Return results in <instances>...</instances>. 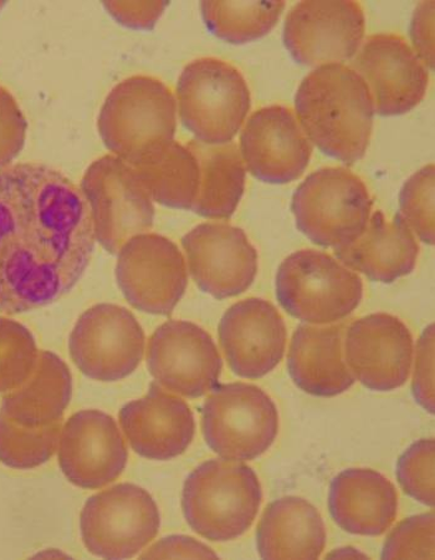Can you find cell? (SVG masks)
<instances>
[{
	"mask_svg": "<svg viewBox=\"0 0 435 560\" xmlns=\"http://www.w3.org/2000/svg\"><path fill=\"white\" fill-rule=\"evenodd\" d=\"M186 147L193 152L201 173L192 211L204 219L230 220L246 189L247 168L238 144L192 140Z\"/></svg>",
	"mask_w": 435,
	"mask_h": 560,
	"instance_id": "4316f807",
	"label": "cell"
},
{
	"mask_svg": "<svg viewBox=\"0 0 435 560\" xmlns=\"http://www.w3.org/2000/svg\"><path fill=\"white\" fill-rule=\"evenodd\" d=\"M275 287L281 308L313 325L346 319L364 296V284L355 272L314 249L290 255L279 267Z\"/></svg>",
	"mask_w": 435,
	"mask_h": 560,
	"instance_id": "8992f818",
	"label": "cell"
},
{
	"mask_svg": "<svg viewBox=\"0 0 435 560\" xmlns=\"http://www.w3.org/2000/svg\"><path fill=\"white\" fill-rule=\"evenodd\" d=\"M28 122L15 97L0 84V168L11 165L24 148Z\"/></svg>",
	"mask_w": 435,
	"mask_h": 560,
	"instance_id": "e575fe53",
	"label": "cell"
},
{
	"mask_svg": "<svg viewBox=\"0 0 435 560\" xmlns=\"http://www.w3.org/2000/svg\"><path fill=\"white\" fill-rule=\"evenodd\" d=\"M168 2H107V9L117 22L131 30L150 31L156 25Z\"/></svg>",
	"mask_w": 435,
	"mask_h": 560,
	"instance_id": "8d00e7d4",
	"label": "cell"
},
{
	"mask_svg": "<svg viewBox=\"0 0 435 560\" xmlns=\"http://www.w3.org/2000/svg\"><path fill=\"white\" fill-rule=\"evenodd\" d=\"M262 500L259 478L239 460L210 459L187 477L183 510L190 528L212 541L244 535L258 516Z\"/></svg>",
	"mask_w": 435,
	"mask_h": 560,
	"instance_id": "277c9868",
	"label": "cell"
},
{
	"mask_svg": "<svg viewBox=\"0 0 435 560\" xmlns=\"http://www.w3.org/2000/svg\"><path fill=\"white\" fill-rule=\"evenodd\" d=\"M134 168L152 201L169 209H193L201 173L193 152L185 144L174 141L158 155Z\"/></svg>",
	"mask_w": 435,
	"mask_h": 560,
	"instance_id": "83f0119b",
	"label": "cell"
},
{
	"mask_svg": "<svg viewBox=\"0 0 435 560\" xmlns=\"http://www.w3.org/2000/svg\"><path fill=\"white\" fill-rule=\"evenodd\" d=\"M141 559L165 558H202L215 559L216 553L210 547L201 544L192 537L169 536L153 545L148 552L140 556Z\"/></svg>",
	"mask_w": 435,
	"mask_h": 560,
	"instance_id": "74e56055",
	"label": "cell"
},
{
	"mask_svg": "<svg viewBox=\"0 0 435 560\" xmlns=\"http://www.w3.org/2000/svg\"><path fill=\"white\" fill-rule=\"evenodd\" d=\"M412 393L416 404L434 413V324L424 329L416 342Z\"/></svg>",
	"mask_w": 435,
	"mask_h": 560,
	"instance_id": "d590c367",
	"label": "cell"
},
{
	"mask_svg": "<svg viewBox=\"0 0 435 560\" xmlns=\"http://www.w3.org/2000/svg\"><path fill=\"white\" fill-rule=\"evenodd\" d=\"M332 520L351 535L378 537L398 513L396 487L369 468H350L333 478L329 493Z\"/></svg>",
	"mask_w": 435,
	"mask_h": 560,
	"instance_id": "603a6c76",
	"label": "cell"
},
{
	"mask_svg": "<svg viewBox=\"0 0 435 560\" xmlns=\"http://www.w3.org/2000/svg\"><path fill=\"white\" fill-rule=\"evenodd\" d=\"M434 513L400 523L385 541L383 559H434Z\"/></svg>",
	"mask_w": 435,
	"mask_h": 560,
	"instance_id": "836d02e7",
	"label": "cell"
},
{
	"mask_svg": "<svg viewBox=\"0 0 435 560\" xmlns=\"http://www.w3.org/2000/svg\"><path fill=\"white\" fill-rule=\"evenodd\" d=\"M80 189L92 214L95 240L110 255L153 228L152 198L138 171L124 160L106 155L94 161Z\"/></svg>",
	"mask_w": 435,
	"mask_h": 560,
	"instance_id": "ba28073f",
	"label": "cell"
},
{
	"mask_svg": "<svg viewBox=\"0 0 435 560\" xmlns=\"http://www.w3.org/2000/svg\"><path fill=\"white\" fill-rule=\"evenodd\" d=\"M176 101L185 128L205 144L232 142L251 107L242 72L216 58L189 62L179 77Z\"/></svg>",
	"mask_w": 435,
	"mask_h": 560,
	"instance_id": "5b68a950",
	"label": "cell"
},
{
	"mask_svg": "<svg viewBox=\"0 0 435 560\" xmlns=\"http://www.w3.org/2000/svg\"><path fill=\"white\" fill-rule=\"evenodd\" d=\"M148 366L155 382L169 393L198 399L220 383L223 360L204 329L195 323L169 320L150 338Z\"/></svg>",
	"mask_w": 435,
	"mask_h": 560,
	"instance_id": "4fadbf2b",
	"label": "cell"
},
{
	"mask_svg": "<svg viewBox=\"0 0 435 560\" xmlns=\"http://www.w3.org/2000/svg\"><path fill=\"white\" fill-rule=\"evenodd\" d=\"M413 354L412 332L393 315L371 314L344 331V361L368 390L386 393L402 387L410 377Z\"/></svg>",
	"mask_w": 435,
	"mask_h": 560,
	"instance_id": "2e32d148",
	"label": "cell"
},
{
	"mask_svg": "<svg viewBox=\"0 0 435 560\" xmlns=\"http://www.w3.org/2000/svg\"><path fill=\"white\" fill-rule=\"evenodd\" d=\"M72 396V377L63 360L39 352L34 372L15 390L4 394L0 413L25 428H44L61 421Z\"/></svg>",
	"mask_w": 435,
	"mask_h": 560,
	"instance_id": "484cf974",
	"label": "cell"
},
{
	"mask_svg": "<svg viewBox=\"0 0 435 560\" xmlns=\"http://www.w3.org/2000/svg\"><path fill=\"white\" fill-rule=\"evenodd\" d=\"M435 441L423 439L405 451L397 463V478L405 494L433 509Z\"/></svg>",
	"mask_w": 435,
	"mask_h": 560,
	"instance_id": "d6a6232c",
	"label": "cell"
},
{
	"mask_svg": "<svg viewBox=\"0 0 435 560\" xmlns=\"http://www.w3.org/2000/svg\"><path fill=\"white\" fill-rule=\"evenodd\" d=\"M95 233L81 189L36 162L0 168V313L60 300L92 260Z\"/></svg>",
	"mask_w": 435,
	"mask_h": 560,
	"instance_id": "6da1fadb",
	"label": "cell"
},
{
	"mask_svg": "<svg viewBox=\"0 0 435 560\" xmlns=\"http://www.w3.org/2000/svg\"><path fill=\"white\" fill-rule=\"evenodd\" d=\"M202 432L208 447L223 459H256L277 440V405L256 385H217L203 405Z\"/></svg>",
	"mask_w": 435,
	"mask_h": 560,
	"instance_id": "9c48e42d",
	"label": "cell"
},
{
	"mask_svg": "<svg viewBox=\"0 0 435 560\" xmlns=\"http://www.w3.org/2000/svg\"><path fill=\"white\" fill-rule=\"evenodd\" d=\"M419 255V242L401 214L396 213L388 221L380 211L371 217L355 241L334 248V256L344 267L386 284L411 275Z\"/></svg>",
	"mask_w": 435,
	"mask_h": 560,
	"instance_id": "cb8c5ba5",
	"label": "cell"
},
{
	"mask_svg": "<svg viewBox=\"0 0 435 560\" xmlns=\"http://www.w3.org/2000/svg\"><path fill=\"white\" fill-rule=\"evenodd\" d=\"M161 516L152 495L142 487L120 483L86 501L80 532L90 553L105 559H130L158 535Z\"/></svg>",
	"mask_w": 435,
	"mask_h": 560,
	"instance_id": "30bf717a",
	"label": "cell"
},
{
	"mask_svg": "<svg viewBox=\"0 0 435 560\" xmlns=\"http://www.w3.org/2000/svg\"><path fill=\"white\" fill-rule=\"evenodd\" d=\"M295 108L307 139L325 155L348 165L364 159L375 106L355 70L342 65L316 68L298 86Z\"/></svg>",
	"mask_w": 435,
	"mask_h": 560,
	"instance_id": "7a4b0ae2",
	"label": "cell"
},
{
	"mask_svg": "<svg viewBox=\"0 0 435 560\" xmlns=\"http://www.w3.org/2000/svg\"><path fill=\"white\" fill-rule=\"evenodd\" d=\"M58 451L63 476L84 490L115 482L129 459L119 424L110 415L94 409L79 411L63 424Z\"/></svg>",
	"mask_w": 435,
	"mask_h": 560,
	"instance_id": "ac0fdd59",
	"label": "cell"
},
{
	"mask_svg": "<svg viewBox=\"0 0 435 560\" xmlns=\"http://www.w3.org/2000/svg\"><path fill=\"white\" fill-rule=\"evenodd\" d=\"M365 31L364 8L357 2H303L289 12L283 39L298 65L319 68L355 56Z\"/></svg>",
	"mask_w": 435,
	"mask_h": 560,
	"instance_id": "5bb4252c",
	"label": "cell"
},
{
	"mask_svg": "<svg viewBox=\"0 0 435 560\" xmlns=\"http://www.w3.org/2000/svg\"><path fill=\"white\" fill-rule=\"evenodd\" d=\"M39 352L24 325L0 318V393L15 390L32 375Z\"/></svg>",
	"mask_w": 435,
	"mask_h": 560,
	"instance_id": "4dcf8cb0",
	"label": "cell"
},
{
	"mask_svg": "<svg viewBox=\"0 0 435 560\" xmlns=\"http://www.w3.org/2000/svg\"><path fill=\"white\" fill-rule=\"evenodd\" d=\"M411 35L416 56L425 67L434 69V3H422L414 13Z\"/></svg>",
	"mask_w": 435,
	"mask_h": 560,
	"instance_id": "f35d334b",
	"label": "cell"
},
{
	"mask_svg": "<svg viewBox=\"0 0 435 560\" xmlns=\"http://www.w3.org/2000/svg\"><path fill=\"white\" fill-rule=\"evenodd\" d=\"M221 347L235 375L257 381L284 358L287 331L273 304L259 298L235 303L217 328Z\"/></svg>",
	"mask_w": 435,
	"mask_h": 560,
	"instance_id": "ffe728a7",
	"label": "cell"
},
{
	"mask_svg": "<svg viewBox=\"0 0 435 560\" xmlns=\"http://www.w3.org/2000/svg\"><path fill=\"white\" fill-rule=\"evenodd\" d=\"M398 213L422 242L434 245V165L423 167L407 180Z\"/></svg>",
	"mask_w": 435,
	"mask_h": 560,
	"instance_id": "1f68e13d",
	"label": "cell"
},
{
	"mask_svg": "<svg viewBox=\"0 0 435 560\" xmlns=\"http://www.w3.org/2000/svg\"><path fill=\"white\" fill-rule=\"evenodd\" d=\"M373 198L357 175L342 167L315 171L296 188V228L315 245L339 248L355 241L371 219Z\"/></svg>",
	"mask_w": 435,
	"mask_h": 560,
	"instance_id": "52a82bcc",
	"label": "cell"
},
{
	"mask_svg": "<svg viewBox=\"0 0 435 560\" xmlns=\"http://www.w3.org/2000/svg\"><path fill=\"white\" fill-rule=\"evenodd\" d=\"M124 435L136 454L153 460L184 455L196 435V421L189 405L156 382L139 400L126 404L119 412Z\"/></svg>",
	"mask_w": 435,
	"mask_h": 560,
	"instance_id": "44dd1931",
	"label": "cell"
},
{
	"mask_svg": "<svg viewBox=\"0 0 435 560\" xmlns=\"http://www.w3.org/2000/svg\"><path fill=\"white\" fill-rule=\"evenodd\" d=\"M146 337L134 315L116 304H97L80 315L69 339L72 363L102 383L124 381L138 370Z\"/></svg>",
	"mask_w": 435,
	"mask_h": 560,
	"instance_id": "8fae6325",
	"label": "cell"
},
{
	"mask_svg": "<svg viewBox=\"0 0 435 560\" xmlns=\"http://www.w3.org/2000/svg\"><path fill=\"white\" fill-rule=\"evenodd\" d=\"M177 112L176 97L165 83L134 75L107 95L97 129L114 156L138 167L175 141Z\"/></svg>",
	"mask_w": 435,
	"mask_h": 560,
	"instance_id": "3957f363",
	"label": "cell"
},
{
	"mask_svg": "<svg viewBox=\"0 0 435 560\" xmlns=\"http://www.w3.org/2000/svg\"><path fill=\"white\" fill-rule=\"evenodd\" d=\"M188 272L217 301L248 291L258 273V252L242 229L225 222L198 224L183 238Z\"/></svg>",
	"mask_w": 435,
	"mask_h": 560,
	"instance_id": "9a60e30c",
	"label": "cell"
},
{
	"mask_svg": "<svg viewBox=\"0 0 435 560\" xmlns=\"http://www.w3.org/2000/svg\"><path fill=\"white\" fill-rule=\"evenodd\" d=\"M116 280L134 310L169 315L187 291L188 268L176 243L142 233L117 253Z\"/></svg>",
	"mask_w": 435,
	"mask_h": 560,
	"instance_id": "7c38bea8",
	"label": "cell"
},
{
	"mask_svg": "<svg viewBox=\"0 0 435 560\" xmlns=\"http://www.w3.org/2000/svg\"><path fill=\"white\" fill-rule=\"evenodd\" d=\"M244 166L262 183L285 185L302 177L310 164L313 143L296 116L280 105L254 113L240 135Z\"/></svg>",
	"mask_w": 435,
	"mask_h": 560,
	"instance_id": "d6986e66",
	"label": "cell"
},
{
	"mask_svg": "<svg viewBox=\"0 0 435 560\" xmlns=\"http://www.w3.org/2000/svg\"><path fill=\"white\" fill-rule=\"evenodd\" d=\"M4 5V3H0V8H2Z\"/></svg>",
	"mask_w": 435,
	"mask_h": 560,
	"instance_id": "ab89813d",
	"label": "cell"
},
{
	"mask_svg": "<svg viewBox=\"0 0 435 560\" xmlns=\"http://www.w3.org/2000/svg\"><path fill=\"white\" fill-rule=\"evenodd\" d=\"M350 68L365 81L380 116L410 113L427 93V67L397 34L368 36Z\"/></svg>",
	"mask_w": 435,
	"mask_h": 560,
	"instance_id": "e0dca14e",
	"label": "cell"
},
{
	"mask_svg": "<svg viewBox=\"0 0 435 560\" xmlns=\"http://www.w3.org/2000/svg\"><path fill=\"white\" fill-rule=\"evenodd\" d=\"M61 421L44 428H25L0 413V463L15 469L47 464L59 447Z\"/></svg>",
	"mask_w": 435,
	"mask_h": 560,
	"instance_id": "f546056e",
	"label": "cell"
},
{
	"mask_svg": "<svg viewBox=\"0 0 435 560\" xmlns=\"http://www.w3.org/2000/svg\"><path fill=\"white\" fill-rule=\"evenodd\" d=\"M346 323L298 325L290 342L289 375L306 394L334 397L350 390L356 378L343 355Z\"/></svg>",
	"mask_w": 435,
	"mask_h": 560,
	"instance_id": "7402d4cb",
	"label": "cell"
},
{
	"mask_svg": "<svg viewBox=\"0 0 435 560\" xmlns=\"http://www.w3.org/2000/svg\"><path fill=\"white\" fill-rule=\"evenodd\" d=\"M284 2H202L207 28L217 38L244 44L266 36L278 24Z\"/></svg>",
	"mask_w": 435,
	"mask_h": 560,
	"instance_id": "f1b7e54d",
	"label": "cell"
},
{
	"mask_svg": "<svg viewBox=\"0 0 435 560\" xmlns=\"http://www.w3.org/2000/svg\"><path fill=\"white\" fill-rule=\"evenodd\" d=\"M326 546L321 514L310 502L289 495L271 502L257 529L262 559H317Z\"/></svg>",
	"mask_w": 435,
	"mask_h": 560,
	"instance_id": "d4e9b609",
	"label": "cell"
}]
</instances>
